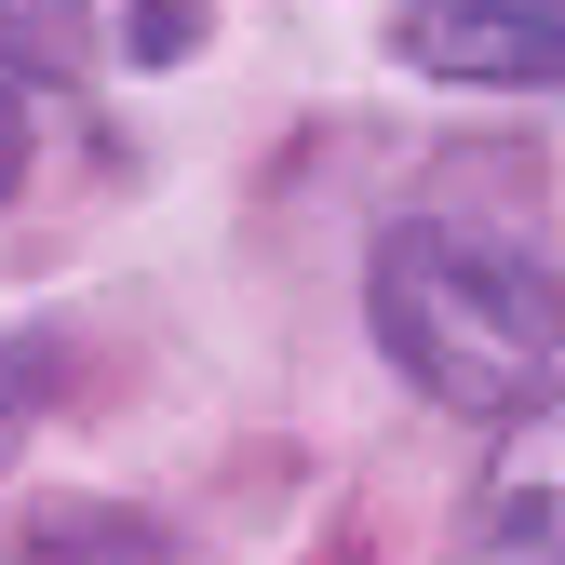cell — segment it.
Masks as SVG:
<instances>
[{
    "mask_svg": "<svg viewBox=\"0 0 565 565\" xmlns=\"http://www.w3.org/2000/svg\"><path fill=\"white\" fill-rule=\"evenodd\" d=\"M364 310L391 337V364L431 404H471V417H525L565 364V297H552L539 243L484 230V216H404L377 243Z\"/></svg>",
    "mask_w": 565,
    "mask_h": 565,
    "instance_id": "6da1fadb",
    "label": "cell"
},
{
    "mask_svg": "<svg viewBox=\"0 0 565 565\" xmlns=\"http://www.w3.org/2000/svg\"><path fill=\"white\" fill-rule=\"evenodd\" d=\"M391 41L431 82H552L565 67V0H404Z\"/></svg>",
    "mask_w": 565,
    "mask_h": 565,
    "instance_id": "7a4b0ae2",
    "label": "cell"
},
{
    "mask_svg": "<svg viewBox=\"0 0 565 565\" xmlns=\"http://www.w3.org/2000/svg\"><path fill=\"white\" fill-rule=\"evenodd\" d=\"M484 525H499L512 552H565V377L512 417L499 471H484Z\"/></svg>",
    "mask_w": 565,
    "mask_h": 565,
    "instance_id": "3957f363",
    "label": "cell"
},
{
    "mask_svg": "<svg viewBox=\"0 0 565 565\" xmlns=\"http://www.w3.org/2000/svg\"><path fill=\"white\" fill-rule=\"evenodd\" d=\"M28 162H41V108H28V67H0V202L28 189Z\"/></svg>",
    "mask_w": 565,
    "mask_h": 565,
    "instance_id": "277c9868",
    "label": "cell"
},
{
    "mask_svg": "<svg viewBox=\"0 0 565 565\" xmlns=\"http://www.w3.org/2000/svg\"><path fill=\"white\" fill-rule=\"evenodd\" d=\"M202 41V0H135V54H149V67H175Z\"/></svg>",
    "mask_w": 565,
    "mask_h": 565,
    "instance_id": "5b68a950",
    "label": "cell"
}]
</instances>
